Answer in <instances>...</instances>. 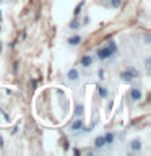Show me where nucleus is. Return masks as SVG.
Listing matches in <instances>:
<instances>
[{"label": "nucleus", "instance_id": "1", "mask_svg": "<svg viewBox=\"0 0 151 156\" xmlns=\"http://www.w3.org/2000/svg\"><path fill=\"white\" fill-rule=\"evenodd\" d=\"M136 78H140V72L136 70L133 65H128L125 67V70L120 72V81L122 83H127V85H130V83H133Z\"/></svg>", "mask_w": 151, "mask_h": 156}, {"label": "nucleus", "instance_id": "2", "mask_svg": "<svg viewBox=\"0 0 151 156\" xmlns=\"http://www.w3.org/2000/svg\"><path fill=\"white\" fill-rule=\"evenodd\" d=\"M94 58H97V60L99 62H109V60H112V58H114V55H112V54L109 52V49H107L104 44H102V46H99L96 49V54H94Z\"/></svg>", "mask_w": 151, "mask_h": 156}, {"label": "nucleus", "instance_id": "3", "mask_svg": "<svg viewBox=\"0 0 151 156\" xmlns=\"http://www.w3.org/2000/svg\"><path fill=\"white\" fill-rule=\"evenodd\" d=\"M143 151V140L140 136H135L128 141V153L130 154H140Z\"/></svg>", "mask_w": 151, "mask_h": 156}, {"label": "nucleus", "instance_id": "4", "mask_svg": "<svg viewBox=\"0 0 151 156\" xmlns=\"http://www.w3.org/2000/svg\"><path fill=\"white\" fill-rule=\"evenodd\" d=\"M128 99L132 104H138L143 99V90L140 86H132L128 90Z\"/></svg>", "mask_w": 151, "mask_h": 156}, {"label": "nucleus", "instance_id": "5", "mask_svg": "<svg viewBox=\"0 0 151 156\" xmlns=\"http://www.w3.org/2000/svg\"><path fill=\"white\" fill-rule=\"evenodd\" d=\"M65 42H67V46H68V47L76 49V47L83 42V36H81V34H78V33L75 31L73 34H70V36H67V37H65Z\"/></svg>", "mask_w": 151, "mask_h": 156}, {"label": "nucleus", "instance_id": "6", "mask_svg": "<svg viewBox=\"0 0 151 156\" xmlns=\"http://www.w3.org/2000/svg\"><path fill=\"white\" fill-rule=\"evenodd\" d=\"M67 80L68 83H72V85H78L81 80V75H80V70L78 68H68V72H67Z\"/></svg>", "mask_w": 151, "mask_h": 156}, {"label": "nucleus", "instance_id": "7", "mask_svg": "<svg viewBox=\"0 0 151 156\" xmlns=\"http://www.w3.org/2000/svg\"><path fill=\"white\" fill-rule=\"evenodd\" d=\"M97 5L111 8V10H119V8H122V5H124V0H99Z\"/></svg>", "mask_w": 151, "mask_h": 156}, {"label": "nucleus", "instance_id": "8", "mask_svg": "<svg viewBox=\"0 0 151 156\" xmlns=\"http://www.w3.org/2000/svg\"><path fill=\"white\" fill-rule=\"evenodd\" d=\"M80 65H81V68H85V70H90V68L94 65V55H93V54H83L80 57Z\"/></svg>", "mask_w": 151, "mask_h": 156}, {"label": "nucleus", "instance_id": "9", "mask_svg": "<svg viewBox=\"0 0 151 156\" xmlns=\"http://www.w3.org/2000/svg\"><path fill=\"white\" fill-rule=\"evenodd\" d=\"M83 125H85L83 117H75V119L72 120L70 127H68V130H70V133H73V135H80V130H81Z\"/></svg>", "mask_w": 151, "mask_h": 156}, {"label": "nucleus", "instance_id": "10", "mask_svg": "<svg viewBox=\"0 0 151 156\" xmlns=\"http://www.w3.org/2000/svg\"><path fill=\"white\" fill-rule=\"evenodd\" d=\"M104 141H106V148H112L114 146V143H115V140H117V133L114 130H107L104 135Z\"/></svg>", "mask_w": 151, "mask_h": 156}, {"label": "nucleus", "instance_id": "11", "mask_svg": "<svg viewBox=\"0 0 151 156\" xmlns=\"http://www.w3.org/2000/svg\"><path fill=\"white\" fill-rule=\"evenodd\" d=\"M104 46L109 49V52L112 54V55H117V52H119V47H117V42L114 41L112 37H107L104 41Z\"/></svg>", "mask_w": 151, "mask_h": 156}, {"label": "nucleus", "instance_id": "12", "mask_svg": "<svg viewBox=\"0 0 151 156\" xmlns=\"http://www.w3.org/2000/svg\"><path fill=\"white\" fill-rule=\"evenodd\" d=\"M93 146H94L96 151H102L106 148V141H104V136L102 135H97L94 136V140H93Z\"/></svg>", "mask_w": 151, "mask_h": 156}, {"label": "nucleus", "instance_id": "13", "mask_svg": "<svg viewBox=\"0 0 151 156\" xmlns=\"http://www.w3.org/2000/svg\"><path fill=\"white\" fill-rule=\"evenodd\" d=\"M83 28V24H81V20H80V16H73V20L70 23H68V29L70 31H80V29Z\"/></svg>", "mask_w": 151, "mask_h": 156}, {"label": "nucleus", "instance_id": "14", "mask_svg": "<svg viewBox=\"0 0 151 156\" xmlns=\"http://www.w3.org/2000/svg\"><path fill=\"white\" fill-rule=\"evenodd\" d=\"M97 94H99V98L101 99H107L109 98V90H107L106 86H102V85H97Z\"/></svg>", "mask_w": 151, "mask_h": 156}, {"label": "nucleus", "instance_id": "15", "mask_svg": "<svg viewBox=\"0 0 151 156\" xmlns=\"http://www.w3.org/2000/svg\"><path fill=\"white\" fill-rule=\"evenodd\" d=\"M83 8H85V0H81V2L75 7V10H73V16H80L81 12H83Z\"/></svg>", "mask_w": 151, "mask_h": 156}, {"label": "nucleus", "instance_id": "16", "mask_svg": "<svg viewBox=\"0 0 151 156\" xmlns=\"http://www.w3.org/2000/svg\"><path fill=\"white\" fill-rule=\"evenodd\" d=\"M143 65H145L146 75H151V57H149V55H146V57H145V62H143Z\"/></svg>", "mask_w": 151, "mask_h": 156}, {"label": "nucleus", "instance_id": "17", "mask_svg": "<svg viewBox=\"0 0 151 156\" xmlns=\"http://www.w3.org/2000/svg\"><path fill=\"white\" fill-rule=\"evenodd\" d=\"M73 117H83V104H81V102H76V106H75V114H73Z\"/></svg>", "mask_w": 151, "mask_h": 156}, {"label": "nucleus", "instance_id": "18", "mask_svg": "<svg viewBox=\"0 0 151 156\" xmlns=\"http://www.w3.org/2000/svg\"><path fill=\"white\" fill-rule=\"evenodd\" d=\"M0 52H2V42H0Z\"/></svg>", "mask_w": 151, "mask_h": 156}, {"label": "nucleus", "instance_id": "19", "mask_svg": "<svg viewBox=\"0 0 151 156\" xmlns=\"http://www.w3.org/2000/svg\"><path fill=\"white\" fill-rule=\"evenodd\" d=\"M2 2H5V0H0V3H2Z\"/></svg>", "mask_w": 151, "mask_h": 156}]
</instances>
